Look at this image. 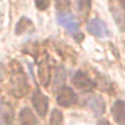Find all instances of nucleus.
<instances>
[{
  "label": "nucleus",
  "instance_id": "obj_12",
  "mask_svg": "<svg viewBox=\"0 0 125 125\" xmlns=\"http://www.w3.org/2000/svg\"><path fill=\"white\" fill-rule=\"evenodd\" d=\"M31 27H33V23H31L30 20L26 17H22L16 25V34H22L25 31H29Z\"/></svg>",
  "mask_w": 125,
  "mask_h": 125
},
{
  "label": "nucleus",
  "instance_id": "obj_1",
  "mask_svg": "<svg viewBox=\"0 0 125 125\" xmlns=\"http://www.w3.org/2000/svg\"><path fill=\"white\" fill-rule=\"evenodd\" d=\"M9 83H10V91L16 96H23L29 91V85L26 81V76L23 73L22 68L18 64L12 65L10 73H9Z\"/></svg>",
  "mask_w": 125,
  "mask_h": 125
},
{
  "label": "nucleus",
  "instance_id": "obj_2",
  "mask_svg": "<svg viewBox=\"0 0 125 125\" xmlns=\"http://www.w3.org/2000/svg\"><path fill=\"white\" fill-rule=\"evenodd\" d=\"M56 102H57L59 105H61V107H70V105L77 104L78 95L73 91L72 87L62 86V87L60 89V91L57 93Z\"/></svg>",
  "mask_w": 125,
  "mask_h": 125
},
{
  "label": "nucleus",
  "instance_id": "obj_17",
  "mask_svg": "<svg viewBox=\"0 0 125 125\" xmlns=\"http://www.w3.org/2000/svg\"><path fill=\"white\" fill-rule=\"evenodd\" d=\"M1 77H3V65L0 62V80H1Z\"/></svg>",
  "mask_w": 125,
  "mask_h": 125
},
{
  "label": "nucleus",
  "instance_id": "obj_11",
  "mask_svg": "<svg viewBox=\"0 0 125 125\" xmlns=\"http://www.w3.org/2000/svg\"><path fill=\"white\" fill-rule=\"evenodd\" d=\"M39 81H41V83L44 86V87H47L50 83V80H51V70H50V66L48 64H47L46 61L41 62V66H39Z\"/></svg>",
  "mask_w": 125,
  "mask_h": 125
},
{
  "label": "nucleus",
  "instance_id": "obj_14",
  "mask_svg": "<svg viewBox=\"0 0 125 125\" xmlns=\"http://www.w3.org/2000/svg\"><path fill=\"white\" fill-rule=\"evenodd\" d=\"M78 4V10L81 13L86 14L90 10V7H91V0H77Z\"/></svg>",
  "mask_w": 125,
  "mask_h": 125
},
{
  "label": "nucleus",
  "instance_id": "obj_7",
  "mask_svg": "<svg viewBox=\"0 0 125 125\" xmlns=\"http://www.w3.org/2000/svg\"><path fill=\"white\" fill-rule=\"evenodd\" d=\"M112 117L117 125H125V102L124 100H116L112 104L111 108Z\"/></svg>",
  "mask_w": 125,
  "mask_h": 125
},
{
  "label": "nucleus",
  "instance_id": "obj_9",
  "mask_svg": "<svg viewBox=\"0 0 125 125\" xmlns=\"http://www.w3.org/2000/svg\"><path fill=\"white\" fill-rule=\"evenodd\" d=\"M20 125H39L37 117L29 107L22 108L20 112Z\"/></svg>",
  "mask_w": 125,
  "mask_h": 125
},
{
  "label": "nucleus",
  "instance_id": "obj_10",
  "mask_svg": "<svg viewBox=\"0 0 125 125\" xmlns=\"http://www.w3.org/2000/svg\"><path fill=\"white\" fill-rule=\"evenodd\" d=\"M87 104H89V107L91 108L98 116H99V115H103V112L105 111L104 100L102 99L100 96H96V95L91 96V98H90V99L87 100Z\"/></svg>",
  "mask_w": 125,
  "mask_h": 125
},
{
  "label": "nucleus",
  "instance_id": "obj_15",
  "mask_svg": "<svg viewBox=\"0 0 125 125\" xmlns=\"http://www.w3.org/2000/svg\"><path fill=\"white\" fill-rule=\"evenodd\" d=\"M34 3L39 10H46L50 5V0H34Z\"/></svg>",
  "mask_w": 125,
  "mask_h": 125
},
{
  "label": "nucleus",
  "instance_id": "obj_16",
  "mask_svg": "<svg viewBox=\"0 0 125 125\" xmlns=\"http://www.w3.org/2000/svg\"><path fill=\"white\" fill-rule=\"evenodd\" d=\"M119 3H120V7L123 8V10H125V0H119Z\"/></svg>",
  "mask_w": 125,
  "mask_h": 125
},
{
  "label": "nucleus",
  "instance_id": "obj_5",
  "mask_svg": "<svg viewBox=\"0 0 125 125\" xmlns=\"http://www.w3.org/2000/svg\"><path fill=\"white\" fill-rule=\"evenodd\" d=\"M72 81H73L74 86H76L77 89L82 90V91H91L94 89V86H95L94 81L85 72H82V70H77V72L73 74Z\"/></svg>",
  "mask_w": 125,
  "mask_h": 125
},
{
  "label": "nucleus",
  "instance_id": "obj_3",
  "mask_svg": "<svg viewBox=\"0 0 125 125\" xmlns=\"http://www.w3.org/2000/svg\"><path fill=\"white\" fill-rule=\"evenodd\" d=\"M57 21L64 29L70 34H77L80 31V23L76 17L69 12H60L57 13Z\"/></svg>",
  "mask_w": 125,
  "mask_h": 125
},
{
  "label": "nucleus",
  "instance_id": "obj_6",
  "mask_svg": "<svg viewBox=\"0 0 125 125\" xmlns=\"http://www.w3.org/2000/svg\"><path fill=\"white\" fill-rule=\"evenodd\" d=\"M87 31L91 35H95V37L99 38H104L109 35V30L107 25L104 23V21H102L100 18H91L87 22Z\"/></svg>",
  "mask_w": 125,
  "mask_h": 125
},
{
  "label": "nucleus",
  "instance_id": "obj_4",
  "mask_svg": "<svg viewBox=\"0 0 125 125\" xmlns=\"http://www.w3.org/2000/svg\"><path fill=\"white\" fill-rule=\"evenodd\" d=\"M31 103H33V107L35 108V111L38 112L39 116L44 117L47 115V111H48V99H47V96L39 89H35L33 91Z\"/></svg>",
  "mask_w": 125,
  "mask_h": 125
},
{
  "label": "nucleus",
  "instance_id": "obj_13",
  "mask_svg": "<svg viewBox=\"0 0 125 125\" xmlns=\"http://www.w3.org/2000/svg\"><path fill=\"white\" fill-rule=\"evenodd\" d=\"M62 123H64L62 113L59 109H53L52 115H51V119H50V125H62Z\"/></svg>",
  "mask_w": 125,
  "mask_h": 125
},
{
  "label": "nucleus",
  "instance_id": "obj_8",
  "mask_svg": "<svg viewBox=\"0 0 125 125\" xmlns=\"http://www.w3.org/2000/svg\"><path fill=\"white\" fill-rule=\"evenodd\" d=\"M14 119V112L10 104L7 102H0V125H12Z\"/></svg>",
  "mask_w": 125,
  "mask_h": 125
}]
</instances>
